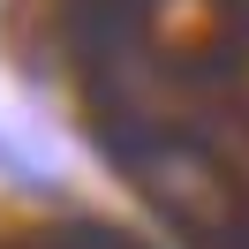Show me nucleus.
<instances>
[{
	"mask_svg": "<svg viewBox=\"0 0 249 249\" xmlns=\"http://www.w3.org/2000/svg\"><path fill=\"white\" fill-rule=\"evenodd\" d=\"M83 249H128V242H113V234H98V242H83Z\"/></svg>",
	"mask_w": 249,
	"mask_h": 249,
	"instance_id": "1",
	"label": "nucleus"
}]
</instances>
